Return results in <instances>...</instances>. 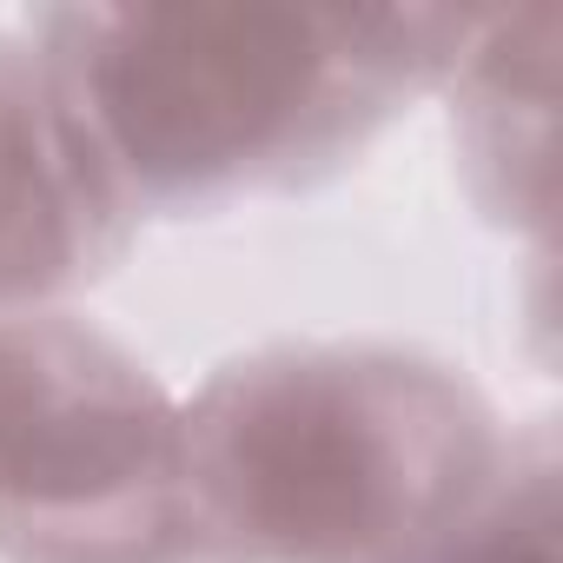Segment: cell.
<instances>
[{
	"instance_id": "277c9868",
	"label": "cell",
	"mask_w": 563,
	"mask_h": 563,
	"mask_svg": "<svg viewBox=\"0 0 563 563\" xmlns=\"http://www.w3.org/2000/svg\"><path fill=\"white\" fill-rule=\"evenodd\" d=\"M67 252H74L67 199L41 146V126L14 107H0V292L54 278Z\"/></svg>"
},
{
	"instance_id": "7a4b0ae2",
	"label": "cell",
	"mask_w": 563,
	"mask_h": 563,
	"mask_svg": "<svg viewBox=\"0 0 563 563\" xmlns=\"http://www.w3.org/2000/svg\"><path fill=\"white\" fill-rule=\"evenodd\" d=\"M239 517L292 550H358L398 504V464L372 411L332 378H278L225 431Z\"/></svg>"
},
{
	"instance_id": "6da1fadb",
	"label": "cell",
	"mask_w": 563,
	"mask_h": 563,
	"mask_svg": "<svg viewBox=\"0 0 563 563\" xmlns=\"http://www.w3.org/2000/svg\"><path fill=\"white\" fill-rule=\"evenodd\" d=\"M319 21L278 8H146L100 54V107L140 173L186 179L252 153L319 80Z\"/></svg>"
},
{
	"instance_id": "3957f363",
	"label": "cell",
	"mask_w": 563,
	"mask_h": 563,
	"mask_svg": "<svg viewBox=\"0 0 563 563\" xmlns=\"http://www.w3.org/2000/svg\"><path fill=\"white\" fill-rule=\"evenodd\" d=\"M159 418L120 391L54 385L47 365L0 352V490L67 504L100 497L159 464Z\"/></svg>"
}]
</instances>
